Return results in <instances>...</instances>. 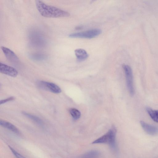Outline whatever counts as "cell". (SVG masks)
<instances>
[{"label": "cell", "mask_w": 158, "mask_h": 158, "mask_svg": "<svg viewBox=\"0 0 158 158\" xmlns=\"http://www.w3.org/2000/svg\"><path fill=\"white\" fill-rule=\"evenodd\" d=\"M36 6L41 15L47 18H59L69 17V13L55 6L46 4L38 0L35 1Z\"/></svg>", "instance_id": "6da1fadb"}, {"label": "cell", "mask_w": 158, "mask_h": 158, "mask_svg": "<svg viewBox=\"0 0 158 158\" xmlns=\"http://www.w3.org/2000/svg\"><path fill=\"white\" fill-rule=\"evenodd\" d=\"M116 127L112 126L105 134L94 140L92 143L108 144L112 149L117 151L118 148L116 142Z\"/></svg>", "instance_id": "7a4b0ae2"}, {"label": "cell", "mask_w": 158, "mask_h": 158, "mask_svg": "<svg viewBox=\"0 0 158 158\" xmlns=\"http://www.w3.org/2000/svg\"><path fill=\"white\" fill-rule=\"evenodd\" d=\"M101 29H93L82 32L73 33L69 35V37L73 38H85L91 39L95 37L102 33Z\"/></svg>", "instance_id": "3957f363"}, {"label": "cell", "mask_w": 158, "mask_h": 158, "mask_svg": "<svg viewBox=\"0 0 158 158\" xmlns=\"http://www.w3.org/2000/svg\"><path fill=\"white\" fill-rule=\"evenodd\" d=\"M123 67L125 74L126 83L128 90L130 95L133 96L134 94V89L133 84V77L131 69L127 64H123Z\"/></svg>", "instance_id": "277c9868"}, {"label": "cell", "mask_w": 158, "mask_h": 158, "mask_svg": "<svg viewBox=\"0 0 158 158\" xmlns=\"http://www.w3.org/2000/svg\"><path fill=\"white\" fill-rule=\"evenodd\" d=\"M38 83V85L40 88L53 93L59 94L61 91L60 87L54 83L43 81Z\"/></svg>", "instance_id": "5b68a950"}, {"label": "cell", "mask_w": 158, "mask_h": 158, "mask_svg": "<svg viewBox=\"0 0 158 158\" xmlns=\"http://www.w3.org/2000/svg\"><path fill=\"white\" fill-rule=\"evenodd\" d=\"M1 73L7 75L16 77L18 74V72L15 68L1 62L0 63Z\"/></svg>", "instance_id": "8992f818"}, {"label": "cell", "mask_w": 158, "mask_h": 158, "mask_svg": "<svg viewBox=\"0 0 158 158\" xmlns=\"http://www.w3.org/2000/svg\"><path fill=\"white\" fill-rule=\"evenodd\" d=\"M1 49L7 60L12 62L15 63L18 61L19 59L12 51L3 46H1Z\"/></svg>", "instance_id": "52a82bcc"}, {"label": "cell", "mask_w": 158, "mask_h": 158, "mask_svg": "<svg viewBox=\"0 0 158 158\" xmlns=\"http://www.w3.org/2000/svg\"><path fill=\"white\" fill-rule=\"evenodd\" d=\"M140 124L144 130L148 134L154 135L158 134V128L149 124L143 121H140Z\"/></svg>", "instance_id": "ba28073f"}, {"label": "cell", "mask_w": 158, "mask_h": 158, "mask_svg": "<svg viewBox=\"0 0 158 158\" xmlns=\"http://www.w3.org/2000/svg\"><path fill=\"white\" fill-rule=\"evenodd\" d=\"M0 125L6 128L16 134H19L20 132L19 129L14 125L11 123L2 120L0 121Z\"/></svg>", "instance_id": "9c48e42d"}, {"label": "cell", "mask_w": 158, "mask_h": 158, "mask_svg": "<svg viewBox=\"0 0 158 158\" xmlns=\"http://www.w3.org/2000/svg\"><path fill=\"white\" fill-rule=\"evenodd\" d=\"M75 55L78 61H82L86 59L88 57V55L85 50L78 48L75 50Z\"/></svg>", "instance_id": "30bf717a"}, {"label": "cell", "mask_w": 158, "mask_h": 158, "mask_svg": "<svg viewBox=\"0 0 158 158\" xmlns=\"http://www.w3.org/2000/svg\"><path fill=\"white\" fill-rule=\"evenodd\" d=\"M99 154L98 151L91 150L85 153L77 158H96Z\"/></svg>", "instance_id": "8fae6325"}, {"label": "cell", "mask_w": 158, "mask_h": 158, "mask_svg": "<svg viewBox=\"0 0 158 158\" xmlns=\"http://www.w3.org/2000/svg\"><path fill=\"white\" fill-rule=\"evenodd\" d=\"M146 110L151 118L154 121L158 123V110H154L147 107Z\"/></svg>", "instance_id": "7c38bea8"}, {"label": "cell", "mask_w": 158, "mask_h": 158, "mask_svg": "<svg viewBox=\"0 0 158 158\" xmlns=\"http://www.w3.org/2000/svg\"><path fill=\"white\" fill-rule=\"evenodd\" d=\"M22 113L24 115L31 119L40 125L42 124L43 122L38 117L25 111L23 112Z\"/></svg>", "instance_id": "4fadbf2b"}, {"label": "cell", "mask_w": 158, "mask_h": 158, "mask_svg": "<svg viewBox=\"0 0 158 158\" xmlns=\"http://www.w3.org/2000/svg\"><path fill=\"white\" fill-rule=\"evenodd\" d=\"M69 112L73 119L75 120L78 119L81 116L80 112L75 108H70L69 110Z\"/></svg>", "instance_id": "5bb4252c"}, {"label": "cell", "mask_w": 158, "mask_h": 158, "mask_svg": "<svg viewBox=\"0 0 158 158\" xmlns=\"http://www.w3.org/2000/svg\"><path fill=\"white\" fill-rule=\"evenodd\" d=\"M9 147L16 158H26L20 154L19 153L10 146H9Z\"/></svg>", "instance_id": "9a60e30c"}, {"label": "cell", "mask_w": 158, "mask_h": 158, "mask_svg": "<svg viewBox=\"0 0 158 158\" xmlns=\"http://www.w3.org/2000/svg\"><path fill=\"white\" fill-rule=\"evenodd\" d=\"M15 97H10L4 99L0 101V104H3L8 102L13 101L15 99Z\"/></svg>", "instance_id": "2e32d148"}]
</instances>
